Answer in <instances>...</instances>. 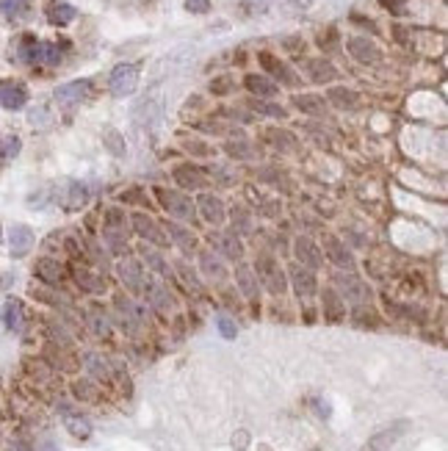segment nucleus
<instances>
[{"instance_id": "7", "label": "nucleus", "mask_w": 448, "mask_h": 451, "mask_svg": "<svg viewBox=\"0 0 448 451\" xmlns=\"http://www.w3.org/2000/svg\"><path fill=\"white\" fill-rule=\"evenodd\" d=\"M33 274H36L45 286H53V288H59V286L66 280L64 263L56 258H39L36 260V266H33Z\"/></svg>"}, {"instance_id": "9", "label": "nucleus", "mask_w": 448, "mask_h": 451, "mask_svg": "<svg viewBox=\"0 0 448 451\" xmlns=\"http://www.w3.org/2000/svg\"><path fill=\"white\" fill-rule=\"evenodd\" d=\"M346 47H349L352 59H357L360 64H377V62L382 59L379 47H377V45H374L368 36H352V39L346 42Z\"/></svg>"}, {"instance_id": "50", "label": "nucleus", "mask_w": 448, "mask_h": 451, "mask_svg": "<svg viewBox=\"0 0 448 451\" xmlns=\"http://www.w3.org/2000/svg\"><path fill=\"white\" fill-rule=\"evenodd\" d=\"M186 150H189V153H199V156H208V147L199 144V141H186Z\"/></svg>"}, {"instance_id": "42", "label": "nucleus", "mask_w": 448, "mask_h": 451, "mask_svg": "<svg viewBox=\"0 0 448 451\" xmlns=\"http://www.w3.org/2000/svg\"><path fill=\"white\" fill-rule=\"evenodd\" d=\"M86 365H89V371H92L95 377H102V380L111 374V371H108V363H105V360H102L100 355H89V357H86Z\"/></svg>"}, {"instance_id": "40", "label": "nucleus", "mask_w": 448, "mask_h": 451, "mask_svg": "<svg viewBox=\"0 0 448 451\" xmlns=\"http://www.w3.org/2000/svg\"><path fill=\"white\" fill-rule=\"evenodd\" d=\"M66 429H69L75 438H89V435H92L89 421H83V418H66Z\"/></svg>"}, {"instance_id": "8", "label": "nucleus", "mask_w": 448, "mask_h": 451, "mask_svg": "<svg viewBox=\"0 0 448 451\" xmlns=\"http://www.w3.org/2000/svg\"><path fill=\"white\" fill-rule=\"evenodd\" d=\"M28 102V89L20 81H3L0 83V105L6 111H20Z\"/></svg>"}, {"instance_id": "28", "label": "nucleus", "mask_w": 448, "mask_h": 451, "mask_svg": "<svg viewBox=\"0 0 448 451\" xmlns=\"http://www.w3.org/2000/svg\"><path fill=\"white\" fill-rule=\"evenodd\" d=\"M199 266H202L205 277H211V280H227V269H224L222 258H219L216 252H202V255H199Z\"/></svg>"}, {"instance_id": "52", "label": "nucleus", "mask_w": 448, "mask_h": 451, "mask_svg": "<svg viewBox=\"0 0 448 451\" xmlns=\"http://www.w3.org/2000/svg\"><path fill=\"white\" fill-rule=\"evenodd\" d=\"M260 451H269V449H260Z\"/></svg>"}, {"instance_id": "41", "label": "nucleus", "mask_w": 448, "mask_h": 451, "mask_svg": "<svg viewBox=\"0 0 448 451\" xmlns=\"http://www.w3.org/2000/svg\"><path fill=\"white\" fill-rule=\"evenodd\" d=\"M175 269H177V274L183 277L186 288H191L194 293H199V291H202V286H199V280H196V274H194V271H189V266H186V263H177Z\"/></svg>"}, {"instance_id": "37", "label": "nucleus", "mask_w": 448, "mask_h": 451, "mask_svg": "<svg viewBox=\"0 0 448 451\" xmlns=\"http://www.w3.org/2000/svg\"><path fill=\"white\" fill-rule=\"evenodd\" d=\"M141 258H144V263H147L153 271H158L160 277H169V263L160 258L158 252H153V250L144 247V250H141Z\"/></svg>"}, {"instance_id": "12", "label": "nucleus", "mask_w": 448, "mask_h": 451, "mask_svg": "<svg viewBox=\"0 0 448 451\" xmlns=\"http://www.w3.org/2000/svg\"><path fill=\"white\" fill-rule=\"evenodd\" d=\"M290 283H293V291H296V296H302V299H310L316 288H319V283H316V274L310 271V269H305V266H290L288 271Z\"/></svg>"}, {"instance_id": "49", "label": "nucleus", "mask_w": 448, "mask_h": 451, "mask_svg": "<svg viewBox=\"0 0 448 451\" xmlns=\"http://www.w3.org/2000/svg\"><path fill=\"white\" fill-rule=\"evenodd\" d=\"M244 6H247V8H252V11H260V14H263V11L269 8V0H247Z\"/></svg>"}, {"instance_id": "33", "label": "nucleus", "mask_w": 448, "mask_h": 451, "mask_svg": "<svg viewBox=\"0 0 448 451\" xmlns=\"http://www.w3.org/2000/svg\"><path fill=\"white\" fill-rule=\"evenodd\" d=\"M235 283H238V288L244 291V296H247V299H257V280L247 266H238V271H235Z\"/></svg>"}, {"instance_id": "44", "label": "nucleus", "mask_w": 448, "mask_h": 451, "mask_svg": "<svg viewBox=\"0 0 448 451\" xmlns=\"http://www.w3.org/2000/svg\"><path fill=\"white\" fill-rule=\"evenodd\" d=\"M219 332H222L224 338H235L238 335V327H235V322L232 319H227V316H219Z\"/></svg>"}, {"instance_id": "47", "label": "nucleus", "mask_w": 448, "mask_h": 451, "mask_svg": "<svg viewBox=\"0 0 448 451\" xmlns=\"http://www.w3.org/2000/svg\"><path fill=\"white\" fill-rule=\"evenodd\" d=\"M92 327H95L97 335H108V322H105V316H100V310H92Z\"/></svg>"}, {"instance_id": "14", "label": "nucleus", "mask_w": 448, "mask_h": 451, "mask_svg": "<svg viewBox=\"0 0 448 451\" xmlns=\"http://www.w3.org/2000/svg\"><path fill=\"white\" fill-rule=\"evenodd\" d=\"M133 230H136L144 241H150V244H155V247H166V244H169V238L163 235V230H160L147 213H133Z\"/></svg>"}, {"instance_id": "36", "label": "nucleus", "mask_w": 448, "mask_h": 451, "mask_svg": "<svg viewBox=\"0 0 448 451\" xmlns=\"http://www.w3.org/2000/svg\"><path fill=\"white\" fill-rule=\"evenodd\" d=\"M28 8H31V0H0V11L6 17H23L28 14Z\"/></svg>"}, {"instance_id": "31", "label": "nucleus", "mask_w": 448, "mask_h": 451, "mask_svg": "<svg viewBox=\"0 0 448 451\" xmlns=\"http://www.w3.org/2000/svg\"><path fill=\"white\" fill-rule=\"evenodd\" d=\"M263 139H266L271 147H277V150H293V147H296V136H293L290 130L269 128V130H263Z\"/></svg>"}, {"instance_id": "19", "label": "nucleus", "mask_w": 448, "mask_h": 451, "mask_svg": "<svg viewBox=\"0 0 448 451\" xmlns=\"http://www.w3.org/2000/svg\"><path fill=\"white\" fill-rule=\"evenodd\" d=\"M0 319L6 324V329L20 332L25 327V308H23V302L20 299H6V305L0 310Z\"/></svg>"}, {"instance_id": "17", "label": "nucleus", "mask_w": 448, "mask_h": 451, "mask_svg": "<svg viewBox=\"0 0 448 451\" xmlns=\"http://www.w3.org/2000/svg\"><path fill=\"white\" fill-rule=\"evenodd\" d=\"M17 56H20L23 64H42V62H45V42H39L36 36L25 33V36L20 39Z\"/></svg>"}, {"instance_id": "15", "label": "nucleus", "mask_w": 448, "mask_h": 451, "mask_svg": "<svg viewBox=\"0 0 448 451\" xmlns=\"http://www.w3.org/2000/svg\"><path fill=\"white\" fill-rule=\"evenodd\" d=\"M324 255L332 260L335 266H341V269H354V258L352 252L346 250V244L338 238V235H324Z\"/></svg>"}, {"instance_id": "48", "label": "nucleus", "mask_w": 448, "mask_h": 451, "mask_svg": "<svg viewBox=\"0 0 448 451\" xmlns=\"http://www.w3.org/2000/svg\"><path fill=\"white\" fill-rule=\"evenodd\" d=\"M230 78H219L216 83H211V89H213V95H224V92H230Z\"/></svg>"}, {"instance_id": "38", "label": "nucleus", "mask_w": 448, "mask_h": 451, "mask_svg": "<svg viewBox=\"0 0 448 451\" xmlns=\"http://www.w3.org/2000/svg\"><path fill=\"white\" fill-rule=\"evenodd\" d=\"M232 158H252V147H249V141L241 136V139H230L227 141V147H224Z\"/></svg>"}, {"instance_id": "21", "label": "nucleus", "mask_w": 448, "mask_h": 451, "mask_svg": "<svg viewBox=\"0 0 448 451\" xmlns=\"http://www.w3.org/2000/svg\"><path fill=\"white\" fill-rule=\"evenodd\" d=\"M305 72H307V78H310L313 83H329V81L338 78V69L329 64L326 59H310V62H305Z\"/></svg>"}, {"instance_id": "11", "label": "nucleus", "mask_w": 448, "mask_h": 451, "mask_svg": "<svg viewBox=\"0 0 448 451\" xmlns=\"http://www.w3.org/2000/svg\"><path fill=\"white\" fill-rule=\"evenodd\" d=\"M175 180H177V186H183V189H191V192L208 189V183H211V177H208L202 169L189 166V163H180V166H175Z\"/></svg>"}, {"instance_id": "32", "label": "nucleus", "mask_w": 448, "mask_h": 451, "mask_svg": "<svg viewBox=\"0 0 448 451\" xmlns=\"http://www.w3.org/2000/svg\"><path fill=\"white\" fill-rule=\"evenodd\" d=\"M75 283L81 288L92 291V293H102L105 291V280L100 274H95V271H89V269H75Z\"/></svg>"}, {"instance_id": "4", "label": "nucleus", "mask_w": 448, "mask_h": 451, "mask_svg": "<svg viewBox=\"0 0 448 451\" xmlns=\"http://www.w3.org/2000/svg\"><path fill=\"white\" fill-rule=\"evenodd\" d=\"M335 286L343 291V296L354 302L357 308H365V305H371V288H368V283L365 280H360V277H354V274H338L335 277Z\"/></svg>"}, {"instance_id": "6", "label": "nucleus", "mask_w": 448, "mask_h": 451, "mask_svg": "<svg viewBox=\"0 0 448 451\" xmlns=\"http://www.w3.org/2000/svg\"><path fill=\"white\" fill-rule=\"evenodd\" d=\"M194 208H196V213H202V219H205L208 225H213V227L224 225V219H227L224 202L219 197H213V194H199V199L194 202Z\"/></svg>"}, {"instance_id": "30", "label": "nucleus", "mask_w": 448, "mask_h": 451, "mask_svg": "<svg viewBox=\"0 0 448 451\" xmlns=\"http://www.w3.org/2000/svg\"><path fill=\"white\" fill-rule=\"evenodd\" d=\"M75 17H78V11H75V6H69V3H53V6L47 8V20H50L53 25H59V28L69 25Z\"/></svg>"}, {"instance_id": "24", "label": "nucleus", "mask_w": 448, "mask_h": 451, "mask_svg": "<svg viewBox=\"0 0 448 451\" xmlns=\"http://www.w3.org/2000/svg\"><path fill=\"white\" fill-rule=\"evenodd\" d=\"M244 83L255 97H277V92H280V86L269 75H247Z\"/></svg>"}, {"instance_id": "34", "label": "nucleus", "mask_w": 448, "mask_h": 451, "mask_svg": "<svg viewBox=\"0 0 448 451\" xmlns=\"http://www.w3.org/2000/svg\"><path fill=\"white\" fill-rule=\"evenodd\" d=\"M102 144L108 147V153L111 156H117V158H122L125 156V139H122V133L119 130H114V128H105L102 130Z\"/></svg>"}, {"instance_id": "35", "label": "nucleus", "mask_w": 448, "mask_h": 451, "mask_svg": "<svg viewBox=\"0 0 448 451\" xmlns=\"http://www.w3.org/2000/svg\"><path fill=\"white\" fill-rule=\"evenodd\" d=\"M86 199H89V192H86V186H83V183H69V192H66L64 208H69V211H78L81 205H86Z\"/></svg>"}, {"instance_id": "3", "label": "nucleus", "mask_w": 448, "mask_h": 451, "mask_svg": "<svg viewBox=\"0 0 448 451\" xmlns=\"http://www.w3.org/2000/svg\"><path fill=\"white\" fill-rule=\"evenodd\" d=\"M102 238L108 241L111 250L122 252L125 250V238H128V219L122 211L117 208H108L105 211V225H102Z\"/></svg>"}, {"instance_id": "27", "label": "nucleus", "mask_w": 448, "mask_h": 451, "mask_svg": "<svg viewBox=\"0 0 448 451\" xmlns=\"http://www.w3.org/2000/svg\"><path fill=\"white\" fill-rule=\"evenodd\" d=\"M293 105L302 111V114H310V117H324L326 114V102L319 95H299L293 97Z\"/></svg>"}, {"instance_id": "5", "label": "nucleus", "mask_w": 448, "mask_h": 451, "mask_svg": "<svg viewBox=\"0 0 448 451\" xmlns=\"http://www.w3.org/2000/svg\"><path fill=\"white\" fill-rule=\"evenodd\" d=\"M108 83H111V92L117 97H130L136 92V86H138V69H136V64L114 66Z\"/></svg>"}, {"instance_id": "2", "label": "nucleus", "mask_w": 448, "mask_h": 451, "mask_svg": "<svg viewBox=\"0 0 448 451\" xmlns=\"http://www.w3.org/2000/svg\"><path fill=\"white\" fill-rule=\"evenodd\" d=\"M155 197L166 213H172L175 219H183V222H194L196 208H194L191 197H186L183 192H169V189H155Z\"/></svg>"}, {"instance_id": "29", "label": "nucleus", "mask_w": 448, "mask_h": 451, "mask_svg": "<svg viewBox=\"0 0 448 451\" xmlns=\"http://www.w3.org/2000/svg\"><path fill=\"white\" fill-rule=\"evenodd\" d=\"M166 233L172 235V241L189 255V252H194L196 250V238L191 235V230H186V227H180V225H175V222H169L166 225Z\"/></svg>"}, {"instance_id": "26", "label": "nucleus", "mask_w": 448, "mask_h": 451, "mask_svg": "<svg viewBox=\"0 0 448 451\" xmlns=\"http://www.w3.org/2000/svg\"><path fill=\"white\" fill-rule=\"evenodd\" d=\"M326 100H329L335 108H343V111H346V108L352 111V108L360 105V95L352 92V89H346V86H332V89L326 92Z\"/></svg>"}, {"instance_id": "18", "label": "nucleus", "mask_w": 448, "mask_h": 451, "mask_svg": "<svg viewBox=\"0 0 448 451\" xmlns=\"http://www.w3.org/2000/svg\"><path fill=\"white\" fill-rule=\"evenodd\" d=\"M293 252H296V258L302 260V266L305 269H319L321 263H324V255H321V250L313 244V241H307V238H296V244H293Z\"/></svg>"}, {"instance_id": "16", "label": "nucleus", "mask_w": 448, "mask_h": 451, "mask_svg": "<svg viewBox=\"0 0 448 451\" xmlns=\"http://www.w3.org/2000/svg\"><path fill=\"white\" fill-rule=\"evenodd\" d=\"M89 81H69V83H61L59 89H56V102H61V105H75V102H81V100H86L89 97Z\"/></svg>"}, {"instance_id": "51", "label": "nucleus", "mask_w": 448, "mask_h": 451, "mask_svg": "<svg viewBox=\"0 0 448 451\" xmlns=\"http://www.w3.org/2000/svg\"><path fill=\"white\" fill-rule=\"evenodd\" d=\"M379 3H382L384 8H390V11H399V8H401L407 0H379Z\"/></svg>"}, {"instance_id": "1", "label": "nucleus", "mask_w": 448, "mask_h": 451, "mask_svg": "<svg viewBox=\"0 0 448 451\" xmlns=\"http://www.w3.org/2000/svg\"><path fill=\"white\" fill-rule=\"evenodd\" d=\"M255 277L271 291V293H283L288 280H285V269L280 266V260H274L271 255H257L255 260Z\"/></svg>"}, {"instance_id": "23", "label": "nucleus", "mask_w": 448, "mask_h": 451, "mask_svg": "<svg viewBox=\"0 0 448 451\" xmlns=\"http://www.w3.org/2000/svg\"><path fill=\"white\" fill-rule=\"evenodd\" d=\"M144 291H147V299L153 302V308H155L158 313H169V310L175 308V299H172V293H169L166 286H160V283H147Z\"/></svg>"}, {"instance_id": "25", "label": "nucleus", "mask_w": 448, "mask_h": 451, "mask_svg": "<svg viewBox=\"0 0 448 451\" xmlns=\"http://www.w3.org/2000/svg\"><path fill=\"white\" fill-rule=\"evenodd\" d=\"M324 316H326L329 322H341V319L346 316V305H343L341 293L335 288L324 291Z\"/></svg>"}, {"instance_id": "10", "label": "nucleus", "mask_w": 448, "mask_h": 451, "mask_svg": "<svg viewBox=\"0 0 448 451\" xmlns=\"http://www.w3.org/2000/svg\"><path fill=\"white\" fill-rule=\"evenodd\" d=\"M257 59H260V64L263 69L271 75V78H277L280 83H285V86H296L299 83V78H296V72L290 69L285 62H280V59H274L271 53H257Z\"/></svg>"}, {"instance_id": "20", "label": "nucleus", "mask_w": 448, "mask_h": 451, "mask_svg": "<svg viewBox=\"0 0 448 451\" xmlns=\"http://www.w3.org/2000/svg\"><path fill=\"white\" fill-rule=\"evenodd\" d=\"M211 241H213L230 260L244 258V244L238 241V233H211Z\"/></svg>"}, {"instance_id": "13", "label": "nucleus", "mask_w": 448, "mask_h": 451, "mask_svg": "<svg viewBox=\"0 0 448 451\" xmlns=\"http://www.w3.org/2000/svg\"><path fill=\"white\" fill-rule=\"evenodd\" d=\"M33 247V230L28 225H14L8 230V250L11 258H25Z\"/></svg>"}, {"instance_id": "46", "label": "nucleus", "mask_w": 448, "mask_h": 451, "mask_svg": "<svg viewBox=\"0 0 448 451\" xmlns=\"http://www.w3.org/2000/svg\"><path fill=\"white\" fill-rule=\"evenodd\" d=\"M186 8L191 14H208L211 11V0H186Z\"/></svg>"}, {"instance_id": "39", "label": "nucleus", "mask_w": 448, "mask_h": 451, "mask_svg": "<svg viewBox=\"0 0 448 451\" xmlns=\"http://www.w3.org/2000/svg\"><path fill=\"white\" fill-rule=\"evenodd\" d=\"M20 156V139L17 136H0V158H17Z\"/></svg>"}, {"instance_id": "45", "label": "nucleus", "mask_w": 448, "mask_h": 451, "mask_svg": "<svg viewBox=\"0 0 448 451\" xmlns=\"http://www.w3.org/2000/svg\"><path fill=\"white\" fill-rule=\"evenodd\" d=\"M235 225H238V230H244V233L249 230V213H247L244 208H235V211H232V227Z\"/></svg>"}, {"instance_id": "53", "label": "nucleus", "mask_w": 448, "mask_h": 451, "mask_svg": "<svg viewBox=\"0 0 448 451\" xmlns=\"http://www.w3.org/2000/svg\"><path fill=\"white\" fill-rule=\"evenodd\" d=\"M0 238H3V235H0Z\"/></svg>"}, {"instance_id": "22", "label": "nucleus", "mask_w": 448, "mask_h": 451, "mask_svg": "<svg viewBox=\"0 0 448 451\" xmlns=\"http://www.w3.org/2000/svg\"><path fill=\"white\" fill-rule=\"evenodd\" d=\"M117 274H119V280H122L130 291H136V293H138V291L144 288V283H141V280H144V274H141V266H138L136 260H122V263L117 266Z\"/></svg>"}, {"instance_id": "43", "label": "nucleus", "mask_w": 448, "mask_h": 451, "mask_svg": "<svg viewBox=\"0 0 448 451\" xmlns=\"http://www.w3.org/2000/svg\"><path fill=\"white\" fill-rule=\"evenodd\" d=\"M252 108L260 111V114H269V117H280V119H285V108H283V105H269V102L255 100V102H252Z\"/></svg>"}]
</instances>
